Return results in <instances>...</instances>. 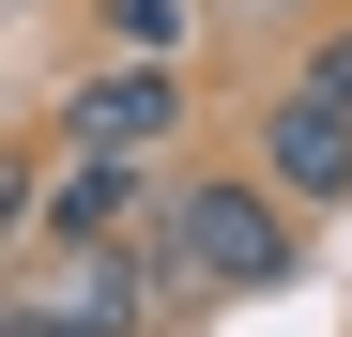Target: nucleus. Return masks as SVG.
Masks as SVG:
<instances>
[{"label": "nucleus", "mask_w": 352, "mask_h": 337, "mask_svg": "<svg viewBox=\"0 0 352 337\" xmlns=\"http://www.w3.org/2000/svg\"><path fill=\"white\" fill-rule=\"evenodd\" d=\"M153 246H168V276H184L199 307H245V292H276V276L307 261V199H276L261 168H199V184H168Z\"/></svg>", "instance_id": "obj_1"}, {"label": "nucleus", "mask_w": 352, "mask_h": 337, "mask_svg": "<svg viewBox=\"0 0 352 337\" xmlns=\"http://www.w3.org/2000/svg\"><path fill=\"white\" fill-rule=\"evenodd\" d=\"M16 292H46V307H62L77 337H168V322L199 307L184 276H168V246H153V230H92V246H31V276H16Z\"/></svg>", "instance_id": "obj_2"}, {"label": "nucleus", "mask_w": 352, "mask_h": 337, "mask_svg": "<svg viewBox=\"0 0 352 337\" xmlns=\"http://www.w3.org/2000/svg\"><path fill=\"white\" fill-rule=\"evenodd\" d=\"M245 168H261L276 199H307V215H352V107L291 62V77L261 92V123H245Z\"/></svg>", "instance_id": "obj_3"}, {"label": "nucleus", "mask_w": 352, "mask_h": 337, "mask_svg": "<svg viewBox=\"0 0 352 337\" xmlns=\"http://www.w3.org/2000/svg\"><path fill=\"white\" fill-rule=\"evenodd\" d=\"M153 153H107V138H62V168H31L16 199V246H92V230H153Z\"/></svg>", "instance_id": "obj_4"}, {"label": "nucleus", "mask_w": 352, "mask_h": 337, "mask_svg": "<svg viewBox=\"0 0 352 337\" xmlns=\"http://www.w3.org/2000/svg\"><path fill=\"white\" fill-rule=\"evenodd\" d=\"M62 138H107V153H168V138H184V77H168V62H123V46H107V62L62 92Z\"/></svg>", "instance_id": "obj_5"}, {"label": "nucleus", "mask_w": 352, "mask_h": 337, "mask_svg": "<svg viewBox=\"0 0 352 337\" xmlns=\"http://www.w3.org/2000/svg\"><path fill=\"white\" fill-rule=\"evenodd\" d=\"M92 16H107L123 62H168V46H184V0H92Z\"/></svg>", "instance_id": "obj_6"}, {"label": "nucleus", "mask_w": 352, "mask_h": 337, "mask_svg": "<svg viewBox=\"0 0 352 337\" xmlns=\"http://www.w3.org/2000/svg\"><path fill=\"white\" fill-rule=\"evenodd\" d=\"M307 77H322V92L352 107V16H322V31H307Z\"/></svg>", "instance_id": "obj_7"}, {"label": "nucleus", "mask_w": 352, "mask_h": 337, "mask_svg": "<svg viewBox=\"0 0 352 337\" xmlns=\"http://www.w3.org/2000/svg\"><path fill=\"white\" fill-rule=\"evenodd\" d=\"M0 337H77V322L46 307V292H16V307H0Z\"/></svg>", "instance_id": "obj_8"}]
</instances>
